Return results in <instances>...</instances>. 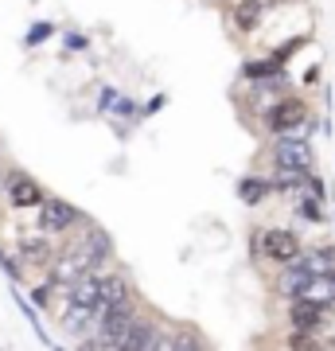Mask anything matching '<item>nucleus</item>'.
Instances as JSON below:
<instances>
[{
	"label": "nucleus",
	"mask_w": 335,
	"mask_h": 351,
	"mask_svg": "<svg viewBox=\"0 0 335 351\" xmlns=\"http://www.w3.org/2000/svg\"><path fill=\"white\" fill-rule=\"evenodd\" d=\"M258 250H261V258H265V262L288 265L293 258H300V254H304V242H300V234H297V230H288V226H269V230H261Z\"/></svg>",
	"instance_id": "f257e3e1"
},
{
	"label": "nucleus",
	"mask_w": 335,
	"mask_h": 351,
	"mask_svg": "<svg viewBox=\"0 0 335 351\" xmlns=\"http://www.w3.org/2000/svg\"><path fill=\"white\" fill-rule=\"evenodd\" d=\"M308 121V101L300 98V94H285V98H277L269 110H265V129L281 137V133H297L300 125Z\"/></svg>",
	"instance_id": "f03ea898"
},
{
	"label": "nucleus",
	"mask_w": 335,
	"mask_h": 351,
	"mask_svg": "<svg viewBox=\"0 0 335 351\" xmlns=\"http://www.w3.org/2000/svg\"><path fill=\"white\" fill-rule=\"evenodd\" d=\"M273 168H297V172L316 168V149H312V141L297 137V133H281V137L273 141Z\"/></svg>",
	"instance_id": "7ed1b4c3"
},
{
	"label": "nucleus",
	"mask_w": 335,
	"mask_h": 351,
	"mask_svg": "<svg viewBox=\"0 0 335 351\" xmlns=\"http://www.w3.org/2000/svg\"><path fill=\"white\" fill-rule=\"evenodd\" d=\"M4 191H8V203H12L16 211H39V207H43V199H47L43 184H39V180H32L27 172H8Z\"/></svg>",
	"instance_id": "20e7f679"
},
{
	"label": "nucleus",
	"mask_w": 335,
	"mask_h": 351,
	"mask_svg": "<svg viewBox=\"0 0 335 351\" xmlns=\"http://www.w3.org/2000/svg\"><path fill=\"white\" fill-rule=\"evenodd\" d=\"M75 223H82V211H78L75 203L55 199V195L43 199V207H39V230L43 234H66Z\"/></svg>",
	"instance_id": "39448f33"
},
{
	"label": "nucleus",
	"mask_w": 335,
	"mask_h": 351,
	"mask_svg": "<svg viewBox=\"0 0 335 351\" xmlns=\"http://www.w3.org/2000/svg\"><path fill=\"white\" fill-rule=\"evenodd\" d=\"M327 313H332V304L312 301V297H293L288 301V328H297V332H323Z\"/></svg>",
	"instance_id": "423d86ee"
},
{
	"label": "nucleus",
	"mask_w": 335,
	"mask_h": 351,
	"mask_svg": "<svg viewBox=\"0 0 335 351\" xmlns=\"http://www.w3.org/2000/svg\"><path fill=\"white\" fill-rule=\"evenodd\" d=\"M312 277H316V269L304 262V254H300V258H293L288 265H281V277H277V297H285V301L300 297V293L308 289Z\"/></svg>",
	"instance_id": "0eeeda50"
},
{
	"label": "nucleus",
	"mask_w": 335,
	"mask_h": 351,
	"mask_svg": "<svg viewBox=\"0 0 335 351\" xmlns=\"http://www.w3.org/2000/svg\"><path fill=\"white\" fill-rule=\"evenodd\" d=\"M101 297H106V274H90L75 289H66V304L90 308V313H101Z\"/></svg>",
	"instance_id": "6e6552de"
},
{
	"label": "nucleus",
	"mask_w": 335,
	"mask_h": 351,
	"mask_svg": "<svg viewBox=\"0 0 335 351\" xmlns=\"http://www.w3.org/2000/svg\"><path fill=\"white\" fill-rule=\"evenodd\" d=\"M133 348H172V336H164L152 320H133L129 336H125V351Z\"/></svg>",
	"instance_id": "1a4fd4ad"
},
{
	"label": "nucleus",
	"mask_w": 335,
	"mask_h": 351,
	"mask_svg": "<svg viewBox=\"0 0 335 351\" xmlns=\"http://www.w3.org/2000/svg\"><path fill=\"white\" fill-rule=\"evenodd\" d=\"M269 12L261 0H234V8H230V24H234L238 36H249V32H258L261 16Z\"/></svg>",
	"instance_id": "9d476101"
},
{
	"label": "nucleus",
	"mask_w": 335,
	"mask_h": 351,
	"mask_svg": "<svg viewBox=\"0 0 335 351\" xmlns=\"http://www.w3.org/2000/svg\"><path fill=\"white\" fill-rule=\"evenodd\" d=\"M133 285H129V277L125 274H106V297H101V313H113V308H121V304H133Z\"/></svg>",
	"instance_id": "9b49d317"
},
{
	"label": "nucleus",
	"mask_w": 335,
	"mask_h": 351,
	"mask_svg": "<svg viewBox=\"0 0 335 351\" xmlns=\"http://www.w3.org/2000/svg\"><path fill=\"white\" fill-rule=\"evenodd\" d=\"M20 258L27 265H51V246H47V234H20Z\"/></svg>",
	"instance_id": "f8f14e48"
},
{
	"label": "nucleus",
	"mask_w": 335,
	"mask_h": 351,
	"mask_svg": "<svg viewBox=\"0 0 335 351\" xmlns=\"http://www.w3.org/2000/svg\"><path fill=\"white\" fill-rule=\"evenodd\" d=\"M269 191H273V180H265V176H242L238 180V199L246 207H258L261 199H269Z\"/></svg>",
	"instance_id": "ddd939ff"
},
{
	"label": "nucleus",
	"mask_w": 335,
	"mask_h": 351,
	"mask_svg": "<svg viewBox=\"0 0 335 351\" xmlns=\"http://www.w3.org/2000/svg\"><path fill=\"white\" fill-rule=\"evenodd\" d=\"M297 211L308 223H323V199H316V195H297Z\"/></svg>",
	"instance_id": "4468645a"
},
{
	"label": "nucleus",
	"mask_w": 335,
	"mask_h": 351,
	"mask_svg": "<svg viewBox=\"0 0 335 351\" xmlns=\"http://www.w3.org/2000/svg\"><path fill=\"white\" fill-rule=\"evenodd\" d=\"M113 113H117V117H125V121H137V117H145V110H140V106H133L129 98H117Z\"/></svg>",
	"instance_id": "2eb2a0df"
},
{
	"label": "nucleus",
	"mask_w": 335,
	"mask_h": 351,
	"mask_svg": "<svg viewBox=\"0 0 335 351\" xmlns=\"http://www.w3.org/2000/svg\"><path fill=\"white\" fill-rule=\"evenodd\" d=\"M203 343H207V339L195 336V332H187V328H179L172 336V348H203Z\"/></svg>",
	"instance_id": "dca6fc26"
},
{
	"label": "nucleus",
	"mask_w": 335,
	"mask_h": 351,
	"mask_svg": "<svg viewBox=\"0 0 335 351\" xmlns=\"http://www.w3.org/2000/svg\"><path fill=\"white\" fill-rule=\"evenodd\" d=\"M51 32H55V24H32V27H27V36H24V43H27V47H36V43H43Z\"/></svg>",
	"instance_id": "f3484780"
},
{
	"label": "nucleus",
	"mask_w": 335,
	"mask_h": 351,
	"mask_svg": "<svg viewBox=\"0 0 335 351\" xmlns=\"http://www.w3.org/2000/svg\"><path fill=\"white\" fill-rule=\"evenodd\" d=\"M117 98H121V94H117L113 86H106V90L98 94V110H101V113H113V106H117Z\"/></svg>",
	"instance_id": "a211bd4d"
},
{
	"label": "nucleus",
	"mask_w": 335,
	"mask_h": 351,
	"mask_svg": "<svg viewBox=\"0 0 335 351\" xmlns=\"http://www.w3.org/2000/svg\"><path fill=\"white\" fill-rule=\"evenodd\" d=\"M90 39L82 36V32H66V51H86Z\"/></svg>",
	"instance_id": "6ab92c4d"
},
{
	"label": "nucleus",
	"mask_w": 335,
	"mask_h": 351,
	"mask_svg": "<svg viewBox=\"0 0 335 351\" xmlns=\"http://www.w3.org/2000/svg\"><path fill=\"white\" fill-rule=\"evenodd\" d=\"M51 285H55V281H43V285H39L36 293H32V304H36V308H43V304L51 301Z\"/></svg>",
	"instance_id": "aec40b11"
},
{
	"label": "nucleus",
	"mask_w": 335,
	"mask_h": 351,
	"mask_svg": "<svg viewBox=\"0 0 335 351\" xmlns=\"http://www.w3.org/2000/svg\"><path fill=\"white\" fill-rule=\"evenodd\" d=\"M164 101H168V98H164V94H156V98H152L149 106H145V117H149V113H156V110L164 106Z\"/></svg>",
	"instance_id": "412c9836"
},
{
	"label": "nucleus",
	"mask_w": 335,
	"mask_h": 351,
	"mask_svg": "<svg viewBox=\"0 0 335 351\" xmlns=\"http://www.w3.org/2000/svg\"><path fill=\"white\" fill-rule=\"evenodd\" d=\"M230 4H234V0H230Z\"/></svg>",
	"instance_id": "4be33fe9"
}]
</instances>
